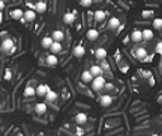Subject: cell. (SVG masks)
Segmentation results:
<instances>
[{
	"mask_svg": "<svg viewBox=\"0 0 162 136\" xmlns=\"http://www.w3.org/2000/svg\"><path fill=\"white\" fill-rule=\"evenodd\" d=\"M91 83H92V89L98 91V90H102L103 89V86L105 84V79L102 76H98V77H94L92 79Z\"/></svg>",
	"mask_w": 162,
	"mask_h": 136,
	"instance_id": "obj_1",
	"label": "cell"
},
{
	"mask_svg": "<svg viewBox=\"0 0 162 136\" xmlns=\"http://www.w3.org/2000/svg\"><path fill=\"white\" fill-rule=\"evenodd\" d=\"M1 49L5 52H9L11 49H13V42L11 39H5L4 42L1 43Z\"/></svg>",
	"mask_w": 162,
	"mask_h": 136,
	"instance_id": "obj_2",
	"label": "cell"
},
{
	"mask_svg": "<svg viewBox=\"0 0 162 136\" xmlns=\"http://www.w3.org/2000/svg\"><path fill=\"white\" fill-rule=\"evenodd\" d=\"M99 102L103 107H109L113 103V99H111V96H109V95H103V96L100 97Z\"/></svg>",
	"mask_w": 162,
	"mask_h": 136,
	"instance_id": "obj_3",
	"label": "cell"
},
{
	"mask_svg": "<svg viewBox=\"0 0 162 136\" xmlns=\"http://www.w3.org/2000/svg\"><path fill=\"white\" fill-rule=\"evenodd\" d=\"M23 17H24L25 21L32 22V21H34L35 19L36 13H35V11H33V10H27L25 12H23Z\"/></svg>",
	"mask_w": 162,
	"mask_h": 136,
	"instance_id": "obj_4",
	"label": "cell"
},
{
	"mask_svg": "<svg viewBox=\"0 0 162 136\" xmlns=\"http://www.w3.org/2000/svg\"><path fill=\"white\" fill-rule=\"evenodd\" d=\"M108 27L110 29H117L120 27V19L117 17H111L109 19V22H108Z\"/></svg>",
	"mask_w": 162,
	"mask_h": 136,
	"instance_id": "obj_5",
	"label": "cell"
},
{
	"mask_svg": "<svg viewBox=\"0 0 162 136\" xmlns=\"http://www.w3.org/2000/svg\"><path fill=\"white\" fill-rule=\"evenodd\" d=\"M50 50L53 55H56V53H59L60 51H62V45H60L59 42H53L50 46Z\"/></svg>",
	"mask_w": 162,
	"mask_h": 136,
	"instance_id": "obj_6",
	"label": "cell"
},
{
	"mask_svg": "<svg viewBox=\"0 0 162 136\" xmlns=\"http://www.w3.org/2000/svg\"><path fill=\"white\" fill-rule=\"evenodd\" d=\"M134 56H136L138 60L143 61V60L148 56V52H146V50H145V49H143V47H139V49H137V50H136V52H134Z\"/></svg>",
	"mask_w": 162,
	"mask_h": 136,
	"instance_id": "obj_7",
	"label": "cell"
},
{
	"mask_svg": "<svg viewBox=\"0 0 162 136\" xmlns=\"http://www.w3.org/2000/svg\"><path fill=\"white\" fill-rule=\"evenodd\" d=\"M52 40L53 42H62V40L64 39V33L62 32V31H55L52 33Z\"/></svg>",
	"mask_w": 162,
	"mask_h": 136,
	"instance_id": "obj_8",
	"label": "cell"
},
{
	"mask_svg": "<svg viewBox=\"0 0 162 136\" xmlns=\"http://www.w3.org/2000/svg\"><path fill=\"white\" fill-rule=\"evenodd\" d=\"M90 73L94 77H98V76H102L103 74V69H102V67L100 66H92L90 68Z\"/></svg>",
	"mask_w": 162,
	"mask_h": 136,
	"instance_id": "obj_9",
	"label": "cell"
},
{
	"mask_svg": "<svg viewBox=\"0 0 162 136\" xmlns=\"http://www.w3.org/2000/svg\"><path fill=\"white\" fill-rule=\"evenodd\" d=\"M131 39H132V42H134V43L141 42V40H143V38H141V31H138V29L133 31L132 34H131Z\"/></svg>",
	"mask_w": 162,
	"mask_h": 136,
	"instance_id": "obj_10",
	"label": "cell"
},
{
	"mask_svg": "<svg viewBox=\"0 0 162 136\" xmlns=\"http://www.w3.org/2000/svg\"><path fill=\"white\" fill-rule=\"evenodd\" d=\"M141 38H143V40H145V42H149V40H151L154 38V33L151 29H144L141 31Z\"/></svg>",
	"mask_w": 162,
	"mask_h": 136,
	"instance_id": "obj_11",
	"label": "cell"
},
{
	"mask_svg": "<svg viewBox=\"0 0 162 136\" xmlns=\"http://www.w3.org/2000/svg\"><path fill=\"white\" fill-rule=\"evenodd\" d=\"M47 90H49V86H46L44 84H40L35 89V94L38 95V96H45V94L47 92Z\"/></svg>",
	"mask_w": 162,
	"mask_h": 136,
	"instance_id": "obj_12",
	"label": "cell"
},
{
	"mask_svg": "<svg viewBox=\"0 0 162 136\" xmlns=\"http://www.w3.org/2000/svg\"><path fill=\"white\" fill-rule=\"evenodd\" d=\"M45 99L47 102H55L56 99H57V94L55 91H52V90H47V92L45 94Z\"/></svg>",
	"mask_w": 162,
	"mask_h": 136,
	"instance_id": "obj_13",
	"label": "cell"
},
{
	"mask_svg": "<svg viewBox=\"0 0 162 136\" xmlns=\"http://www.w3.org/2000/svg\"><path fill=\"white\" fill-rule=\"evenodd\" d=\"M74 56L75 57H82L85 55V49H84V46H81V45H78L74 47Z\"/></svg>",
	"mask_w": 162,
	"mask_h": 136,
	"instance_id": "obj_14",
	"label": "cell"
},
{
	"mask_svg": "<svg viewBox=\"0 0 162 136\" xmlns=\"http://www.w3.org/2000/svg\"><path fill=\"white\" fill-rule=\"evenodd\" d=\"M98 31H96V29H89L87 31V34H86V37H87V39L89 40H91V42H93V40H96L97 38H98Z\"/></svg>",
	"mask_w": 162,
	"mask_h": 136,
	"instance_id": "obj_15",
	"label": "cell"
},
{
	"mask_svg": "<svg viewBox=\"0 0 162 136\" xmlns=\"http://www.w3.org/2000/svg\"><path fill=\"white\" fill-rule=\"evenodd\" d=\"M47 9V5L45 1H38L35 4V11H38L39 13H44Z\"/></svg>",
	"mask_w": 162,
	"mask_h": 136,
	"instance_id": "obj_16",
	"label": "cell"
},
{
	"mask_svg": "<svg viewBox=\"0 0 162 136\" xmlns=\"http://www.w3.org/2000/svg\"><path fill=\"white\" fill-rule=\"evenodd\" d=\"M46 105L45 103H36L35 105V108H34V111H35V113L36 114H39V115H43L45 112H46Z\"/></svg>",
	"mask_w": 162,
	"mask_h": 136,
	"instance_id": "obj_17",
	"label": "cell"
},
{
	"mask_svg": "<svg viewBox=\"0 0 162 136\" xmlns=\"http://www.w3.org/2000/svg\"><path fill=\"white\" fill-rule=\"evenodd\" d=\"M81 79H82L84 83H91L92 79H93V76L90 73V71H85V72H82V74H81Z\"/></svg>",
	"mask_w": 162,
	"mask_h": 136,
	"instance_id": "obj_18",
	"label": "cell"
},
{
	"mask_svg": "<svg viewBox=\"0 0 162 136\" xmlns=\"http://www.w3.org/2000/svg\"><path fill=\"white\" fill-rule=\"evenodd\" d=\"M94 19H96L97 22H102L105 19V12L102 11V10H97L94 12Z\"/></svg>",
	"mask_w": 162,
	"mask_h": 136,
	"instance_id": "obj_19",
	"label": "cell"
},
{
	"mask_svg": "<svg viewBox=\"0 0 162 136\" xmlns=\"http://www.w3.org/2000/svg\"><path fill=\"white\" fill-rule=\"evenodd\" d=\"M46 63H47V66H56L58 63V58L56 57V55H53V53H52V55L47 56Z\"/></svg>",
	"mask_w": 162,
	"mask_h": 136,
	"instance_id": "obj_20",
	"label": "cell"
},
{
	"mask_svg": "<svg viewBox=\"0 0 162 136\" xmlns=\"http://www.w3.org/2000/svg\"><path fill=\"white\" fill-rule=\"evenodd\" d=\"M63 21L67 24H71L74 21H75V16H74V13H71V12H67L63 17Z\"/></svg>",
	"mask_w": 162,
	"mask_h": 136,
	"instance_id": "obj_21",
	"label": "cell"
},
{
	"mask_svg": "<svg viewBox=\"0 0 162 136\" xmlns=\"http://www.w3.org/2000/svg\"><path fill=\"white\" fill-rule=\"evenodd\" d=\"M75 120H76V123H78L79 125H82V124H85L86 121H87V115H86L85 113H79V114L76 115Z\"/></svg>",
	"mask_w": 162,
	"mask_h": 136,
	"instance_id": "obj_22",
	"label": "cell"
},
{
	"mask_svg": "<svg viewBox=\"0 0 162 136\" xmlns=\"http://www.w3.org/2000/svg\"><path fill=\"white\" fill-rule=\"evenodd\" d=\"M96 57L98 60H104L106 57V50L104 47H99V49L96 50Z\"/></svg>",
	"mask_w": 162,
	"mask_h": 136,
	"instance_id": "obj_23",
	"label": "cell"
},
{
	"mask_svg": "<svg viewBox=\"0 0 162 136\" xmlns=\"http://www.w3.org/2000/svg\"><path fill=\"white\" fill-rule=\"evenodd\" d=\"M53 43V40L51 37H45L43 40H41V46L45 47V49H50V46L51 44Z\"/></svg>",
	"mask_w": 162,
	"mask_h": 136,
	"instance_id": "obj_24",
	"label": "cell"
},
{
	"mask_svg": "<svg viewBox=\"0 0 162 136\" xmlns=\"http://www.w3.org/2000/svg\"><path fill=\"white\" fill-rule=\"evenodd\" d=\"M11 17L15 18V19H22V17H23V11L19 10V9L13 10V11H11Z\"/></svg>",
	"mask_w": 162,
	"mask_h": 136,
	"instance_id": "obj_25",
	"label": "cell"
},
{
	"mask_svg": "<svg viewBox=\"0 0 162 136\" xmlns=\"http://www.w3.org/2000/svg\"><path fill=\"white\" fill-rule=\"evenodd\" d=\"M152 27L157 31L162 29V18H155L152 21Z\"/></svg>",
	"mask_w": 162,
	"mask_h": 136,
	"instance_id": "obj_26",
	"label": "cell"
},
{
	"mask_svg": "<svg viewBox=\"0 0 162 136\" xmlns=\"http://www.w3.org/2000/svg\"><path fill=\"white\" fill-rule=\"evenodd\" d=\"M35 95V89H33L32 86H27L24 89V96H34Z\"/></svg>",
	"mask_w": 162,
	"mask_h": 136,
	"instance_id": "obj_27",
	"label": "cell"
},
{
	"mask_svg": "<svg viewBox=\"0 0 162 136\" xmlns=\"http://www.w3.org/2000/svg\"><path fill=\"white\" fill-rule=\"evenodd\" d=\"M92 3H93V0H80V4H81V6H84V8H90Z\"/></svg>",
	"mask_w": 162,
	"mask_h": 136,
	"instance_id": "obj_28",
	"label": "cell"
},
{
	"mask_svg": "<svg viewBox=\"0 0 162 136\" xmlns=\"http://www.w3.org/2000/svg\"><path fill=\"white\" fill-rule=\"evenodd\" d=\"M103 89H104L105 91H111V90H114V84H111V83H106V81H105V84H104V86H103Z\"/></svg>",
	"mask_w": 162,
	"mask_h": 136,
	"instance_id": "obj_29",
	"label": "cell"
},
{
	"mask_svg": "<svg viewBox=\"0 0 162 136\" xmlns=\"http://www.w3.org/2000/svg\"><path fill=\"white\" fill-rule=\"evenodd\" d=\"M155 51L159 53H162V43H157L156 47H155Z\"/></svg>",
	"mask_w": 162,
	"mask_h": 136,
	"instance_id": "obj_30",
	"label": "cell"
},
{
	"mask_svg": "<svg viewBox=\"0 0 162 136\" xmlns=\"http://www.w3.org/2000/svg\"><path fill=\"white\" fill-rule=\"evenodd\" d=\"M143 76L145 79H150L151 78V72H143Z\"/></svg>",
	"mask_w": 162,
	"mask_h": 136,
	"instance_id": "obj_31",
	"label": "cell"
},
{
	"mask_svg": "<svg viewBox=\"0 0 162 136\" xmlns=\"http://www.w3.org/2000/svg\"><path fill=\"white\" fill-rule=\"evenodd\" d=\"M152 15V11H144L143 12V17H150Z\"/></svg>",
	"mask_w": 162,
	"mask_h": 136,
	"instance_id": "obj_32",
	"label": "cell"
},
{
	"mask_svg": "<svg viewBox=\"0 0 162 136\" xmlns=\"http://www.w3.org/2000/svg\"><path fill=\"white\" fill-rule=\"evenodd\" d=\"M4 9H5V3L3 0H0V11H3Z\"/></svg>",
	"mask_w": 162,
	"mask_h": 136,
	"instance_id": "obj_33",
	"label": "cell"
},
{
	"mask_svg": "<svg viewBox=\"0 0 162 136\" xmlns=\"http://www.w3.org/2000/svg\"><path fill=\"white\" fill-rule=\"evenodd\" d=\"M9 77L11 78V73H9V71H8V72H6V79H8V80H9Z\"/></svg>",
	"mask_w": 162,
	"mask_h": 136,
	"instance_id": "obj_34",
	"label": "cell"
},
{
	"mask_svg": "<svg viewBox=\"0 0 162 136\" xmlns=\"http://www.w3.org/2000/svg\"><path fill=\"white\" fill-rule=\"evenodd\" d=\"M1 21H3V13L0 11V23H1Z\"/></svg>",
	"mask_w": 162,
	"mask_h": 136,
	"instance_id": "obj_35",
	"label": "cell"
},
{
	"mask_svg": "<svg viewBox=\"0 0 162 136\" xmlns=\"http://www.w3.org/2000/svg\"><path fill=\"white\" fill-rule=\"evenodd\" d=\"M151 136H159V135H157V134H154V135H151Z\"/></svg>",
	"mask_w": 162,
	"mask_h": 136,
	"instance_id": "obj_36",
	"label": "cell"
},
{
	"mask_svg": "<svg viewBox=\"0 0 162 136\" xmlns=\"http://www.w3.org/2000/svg\"><path fill=\"white\" fill-rule=\"evenodd\" d=\"M39 1H44V0H39Z\"/></svg>",
	"mask_w": 162,
	"mask_h": 136,
	"instance_id": "obj_37",
	"label": "cell"
}]
</instances>
